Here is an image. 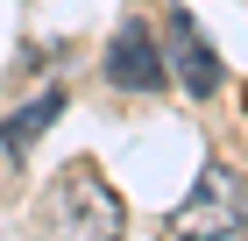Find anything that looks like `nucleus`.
<instances>
[{"instance_id": "nucleus-1", "label": "nucleus", "mask_w": 248, "mask_h": 241, "mask_svg": "<svg viewBox=\"0 0 248 241\" xmlns=\"http://www.w3.org/2000/svg\"><path fill=\"white\" fill-rule=\"evenodd\" d=\"M241 213H248L241 177L227 163H206L199 185H191V199L170 213V234L177 241H227V234H241Z\"/></svg>"}, {"instance_id": "nucleus-5", "label": "nucleus", "mask_w": 248, "mask_h": 241, "mask_svg": "<svg viewBox=\"0 0 248 241\" xmlns=\"http://www.w3.org/2000/svg\"><path fill=\"white\" fill-rule=\"evenodd\" d=\"M57 113H64V93H57V85H50V93H43V99H29V107H15V113H7V128H0V142H7V149H15V156H21V149L36 142V135L50 128V121H57Z\"/></svg>"}, {"instance_id": "nucleus-3", "label": "nucleus", "mask_w": 248, "mask_h": 241, "mask_svg": "<svg viewBox=\"0 0 248 241\" xmlns=\"http://www.w3.org/2000/svg\"><path fill=\"white\" fill-rule=\"evenodd\" d=\"M163 71H177V85H185L191 99L220 93V57H213V43L199 36L191 15H170V29H163Z\"/></svg>"}, {"instance_id": "nucleus-4", "label": "nucleus", "mask_w": 248, "mask_h": 241, "mask_svg": "<svg viewBox=\"0 0 248 241\" xmlns=\"http://www.w3.org/2000/svg\"><path fill=\"white\" fill-rule=\"evenodd\" d=\"M107 78H114L121 93H156L163 85V43L142 29V21H121L114 29V43H107Z\"/></svg>"}, {"instance_id": "nucleus-2", "label": "nucleus", "mask_w": 248, "mask_h": 241, "mask_svg": "<svg viewBox=\"0 0 248 241\" xmlns=\"http://www.w3.org/2000/svg\"><path fill=\"white\" fill-rule=\"evenodd\" d=\"M57 241H121V199L99 170H64L57 185Z\"/></svg>"}]
</instances>
